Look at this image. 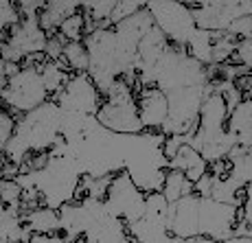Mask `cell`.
Wrapping results in <instances>:
<instances>
[{"mask_svg":"<svg viewBox=\"0 0 252 243\" xmlns=\"http://www.w3.org/2000/svg\"><path fill=\"white\" fill-rule=\"evenodd\" d=\"M18 4V11H20L22 18H37L42 13V9H44V0H20Z\"/></svg>","mask_w":252,"mask_h":243,"instance_id":"obj_32","label":"cell"},{"mask_svg":"<svg viewBox=\"0 0 252 243\" xmlns=\"http://www.w3.org/2000/svg\"><path fill=\"white\" fill-rule=\"evenodd\" d=\"M182 243H217V241L208 239V237H191V239H184Z\"/></svg>","mask_w":252,"mask_h":243,"instance_id":"obj_35","label":"cell"},{"mask_svg":"<svg viewBox=\"0 0 252 243\" xmlns=\"http://www.w3.org/2000/svg\"><path fill=\"white\" fill-rule=\"evenodd\" d=\"M22 221L29 232H37V235L60 232V213L48 206H37L22 213Z\"/></svg>","mask_w":252,"mask_h":243,"instance_id":"obj_18","label":"cell"},{"mask_svg":"<svg viewBox=\"0 0 252 243\" xmlns=\"http://www.w3.org/2000/svg\"><path fill=\"white\" fill-rule=\"evenodd\" d=\"M13 132H16V116L4 108H0V152L4 153V147L9 145Z\"/></svg>","mask_w":252,"mask_h":243,"instance_id":"obj_29","label":"cell"},{"mask_svg":"<svg viewBox=\"0 0 252 243\" xmlns=\"http://www.w3.org/2000/svg\"><path fill=\"white\" fill-rule=\"evenodd\" d=\"M169 169L184 173L193 184H197L208 173V162L202 158V153L197 149H193L187 143L173 153V158H169Z\"/></svg>","mask_w":252,"mask_h":243,"instance_id":"obj_15","label":"cell"},{"mask_svg":"<svg viewBox=\"0 0 252 243\" xmlns=\"http://www.w3.org/2000/svg\"><path fill=\"white\" fill-rule=\"evenodd\" d=\"M9 81V70H7V61L0 57V92L4 90V86H7Z\"/></svg>","mask_w":252,"mask_h":243,"instance_id":"obj_34","label":"cell"},{"mask_svg":"<svg viewBox=\"0 0 252 243\" xmlns=\"http://www.w3.org/2000/svg\"><path fill=\"white\" fill-rule=\"evenodd\" d=\"M77 11H81V2H77V0H55V2L44 4L37 20H40V27L46 35H57L62 24L70 16H75Z\"/></svg>","mask_w":252,"mask_h":243,"instance_id":"obj_16","label":"cell"},{"mask_svg":"<svg viewBox=\"0 0 252 243\" xmlns=\"http://www.w3.org/2000/svg\"><path fill=\"white\" fill-rule=\"evenodd\" d=\"M145 9L149 11L154 20V27L162 31V35L169 40V44L178 48H187L193 33L197 31L193 11L187 2H145Z\"/></svg>","mask_w":252,"mask_h":243,"instance_id":"obj_9","label":"cell"},{"mask_svg":"<svg viewBox=\"0 0 252 243\" xmlns=\"http://www.w3.org/2000/svg\"><path fill=\"white\" fill-rule=\"evenodd\" d=\"M27 243H68L66 237L62 232H53V235H37V232H31Z\"/></svg>","mask_w":252,"mask_h":243,"instance_id":"obj_33","label":"cell"},{"mask_svg":"<svg viewBox=\"0 0 252 243\" xmlns=\"http://www.w3.org/2000/svg\"><path fill=\"white\" fill-rule=\"evenodd\" d=\"M0 204L9 208H20L22 206V186L16 180H0Z\"/></svg>","mask_w":252,"mask_h":243,"instance_id":"obj_26","label":"cell"},{"mask_svg":"<svg viewBox=\"0 0 252 243\" xmlns=\"http://www.w3.org/2000/svg\"><path fill=\"white\" fill-rule=\"evenodd\" d=\"M51 101H55L60 105V110H64V112L96 116L101 103H103V94L94 86V81L90 79L88 72H70L66 86Z\"/></svg>","mask_w":252,"mask_h":243,"instance_id":"obj_12","label":"cell"},{"mask_svg":"<svg viewBox=\"0 0 252 243\" xmlns=\"http://www.w3.org/2000/svg\"><path fill=\"white\" fill-rule=\"evenodd\" d=\"M132 243H182L169 230V202L162 193L145 195V213L140 219L127 223Z\"/></svg>","mask_w":252,"mask_h":243,"instance_id":"obj_7","label":"cell"},{"mask_svg":"<svg viewBox=\"0 0 252 243\" xmlns=\"http://www.w3.org/2000/svg\"><path fill=\"white\" fill-rule=\"evenodd\" d=\"M193 11L195 27L211 33H226L232 22L252 13V0H215V2H187Z\"/></svg>","mask_w":252,"mask_h":243,"instance_id":"obj_10","label":"cell"},{"mask_svg":"<svg viewBox=\"0 0 252 243\" xmlns=\"http://www.w3.org/2000/svg\"><path fill=\"white\" fill-rule=\"evenodd\" d=\"M160 193L169 204H173V202H178V199H182L187 195H193V193H195V184L184 176V173L169 169L167 176H164V184H162Z\"/></svg>","mask_w":252,"mask_h":243,"instance_id":"obj_21","label":"cell"},{"mask_svg":"<svg viewBox=\"0 0 252 243\" xmlns=\"http://www.w3.org/2000/svg\"><path fill=\"white\" fill-rule=\"evenodd\" d=\"M136 105L145 132H160L169 114L167 94L162 90L154 88V86L136 88Z\"/></svg>","mask_w":252,"mask_h":243,"instance_id":"obj_13","label":"cell"},{"mask_svg":"<svg viewBox=\"0 0 252 243\" xmlns=\"http://www.w3.org/2000/svg\"><path fill=\"white\" fill-rule=\"evenodd\" d=\"M208 68L193 60L184 48L169 44V48L160 55L156 68L152 72V86L162 90L164 94L182 88H195V86H208Z\"/></svg>","mask_w":252,"mask_h":243,"instance_id":"obj_4","label":"cell"},{"mask_svg":"<svg viewBox=\"0 0 252 243\" xmlns=\"http://www.w3.org/2000/svg\"><path fill=\"white\" fill-rule=\"evenodd\" d=\"M140 9H145V2H136V0H119L116 2V9L110 18V27H116L119 22L127 20V18L136 16Z\"/></svg>","mask_w":252,"mask_h":243,"instance_id":"obj_28","label":"cell"},{"mask_svg":"<svg viewBox=\"0 0 252 243\" xmlns=\"http://www.w3.org/2000/svg\"><path fill=\"white\" fill-rule=\"evenodd\" d=\"M215 40H217V33L197 29L184 51H187L193 60L200 61L202 66H213V46H215Z\"/></svg>","mask_w":252,"mask_h":243,"instance_id":"obj_20","label":"cell"},{"mask_svg":"<svg viewBox=\"0 0 252 243\" xmlns=\"http://www.w3.org/2000/svg\"><path fill=\"white\" fill-rule=\"evenodd\" d=\"M48 35L42 31L37 18H22L0 37V57L7 64H24L29 57L44 55Z\"/></svg>","mask_w":252,"mask_h":243,"instance_id":"obj_8","label":"cell"},{"mask_svg":"<svg viewBox=\"0 0 252 243\" xmlns=\"http://www.w3.org/2000/svg\"><path fill=\"white\" fill-rule=\"evenodd\" d=\"M37 70H40L42 79H44V86L51 94V99L55 94H60L62 88L66 86L70 77V68L66 66V61H51V60H44L42 64H37Z\"/></svg>","mask_w":252,"mask_h":243,"instance_id":"obj_19","label":"cell"},{"mask_svg":"<svg viewBox=\"0 0 252 243\" xmlns=\"http://www.w3.org/2000/svg\"><path fill=\"white\" fill-rule=\"evenodd\" d=\"M31 232L24 228L22 211L0 204V243H27Z\"/></svg>","mask_w":252,"mask_h":243,"instance_id":"obj_17","label":"cell"},{"mask_svg":"<svg viewBox=\"0 0 252 243\" xmlns=\"http://www.w3.org/2000/svg\"><path fill=\"white\" fill-rule=\"evenodd\" d=\"M235 235L252 239V182L244 188V204L239 208V223H237Z\"/></svg>","mask_w":252,"mask_h":243,"instance_id":"obj_25","label":"cell"},{"mask_svg":"<svg viewBox=\"0 0 252 243\" xmlns=\"http://www.w3.org/2000/svg\"><path fill=\"white\" fill-rule=\"evenodd\" d=\"M46 101H51V94L35 66H22L18 72H13L4 90L0 92V108L11 112L13 116L29 114Z\"/></svg>","mask_w":252,"mask_h":243,"instance_id":"obj_6","label":"cell"},{"mask_svg":"<svg viewBox=\"0 0 252 243\" xmlns=\"http://www.w3.org/2000/svg\"><path fill=\"white\" fill-rule=\"evenodd\" d=\"M103 202L108 213H112L114 217L123 219L125 223H134L145 213V193L132 182L127 171L112 176Z\"/></svg>","mask_w":252,"mask_h":243,"instance_id":"obj_11","label":"cell"},{"mask_svg":"<svg viewBox=\"0 0 252 243\" xmlns=\"http://www.w3.org/2000/svg\"><path fill=\"white\" fill-rule=\"evenodd\" d=\"M20 20H22V16L18 11V4L11 2V0H0V37L11 27H16Z\"/></svg>","mask_w":252,"mask_h":243,"instance_id":"obj_27","label":"cell"},{"mask_svg":"<svg viewBox=\"0 0 252 243\" xmlns=\"http://www.w3.org/2000/svg\"><path fill=\"white\" fill-rule=\"evenodd\" d=\"M237 37L230 33H217L215 46H213V66H224L230 64V60L235 57V48H237Z\"/></svg>","mask_w":252,"mask_h":243,"instance_id":"obj_23","label":"cell"},{"mask_svg":"<svg viewBox=\"0 0 252 243\" xmlns=\"http://www.w3.org/2000/svg\"><path fill=\"white\" fill-rule=\"evenodd\" d=\"M86 18L81 11H77L75 16H70L68 20L60 27V31H57V35L62 37L64 42H81L86 37Z\"/></svg>","mask_w":252,"mask_h":243,"instance_id":"obj_24","label":"cell"},{"mask_svg":"<svg viewBox=\"0 0 252 243\" xmlns=\"http://www.w3.org/2000/svg\"><path fill=\"white\" fill-rule=\"evenodd\" d=\"M239 208L217 202L208 195H187L169 204V230L180 241L191 237H208L217 243L235 235Z\"/></svg>","mask_w":252,"mask_h":243,"instance_id":"obj_1","label":"cell"},{"mask_svg":"<svg viewBox=\"0 0 252 243\" xmlns=\"http://www.w3.org/2000/svg\"><path fill=\"white\" fill-rule=\"evenodd\" d=\"M0 180H2V178H0Z\"/></svg>","mask_w":252,"mask_h":243,"instance_id":"obj_36","label":"cell"},{"mask_svg":"<svg viewBox=\"0 0 252 243\" xmlns=\"http://www.w3.org/2000/svg\"><path fill=\"white\" fill-rule=\"evenodd\" d=\"M60 127L62 110L55 101H46L44 105L20 116V121H16V132L4 147L7 162L22 167L31 155L48 153L60 140Z\"/></svg>","mask_w":252,"mask_h":243,"instance_id":"obj_2","label":"cell"},{"mask_svg":"<svg viewBox=\"0 0 252 243\" xmlns=\"http://www.w3.org/2000/svg\"><path fill=\"white\" fill-rule=\"evenodd\" d=\"M230 64L244 66L248 72H252V44H250V42H244V40L237 42L235 57L230 60Z\"/></svg>","mask_w":252,"mask_h":243,"instance_id":"obj_30","label":"cell"},{"mask_svg":"<svg viewBox=\"0 0 252 243\" xmlns=\"http://www.w3.org/2000/svg\"><path fill=\"white\" fill-rule=\"evenodd\" d=\"M226 129H228L235 147L252 153V99H244L230 112Z\"/></svg>","mask_w":252,"mask_h":243,"instance_id":"obj_14","label":"cell"},{"mask_svg":"<svg viewBox=\"0 0 252 243\" xmlns=\"http://www.w3.org/2000/svg\"><path fill=\"white\" fill-rule=\"evenodd\" d=\"M226 121H228V108H226L224 96L220 92L211 90L206 94L204 103H202L197 129L193 138L189 140V145L197 149L208 164L226 160L228 153L235 149V143H232L228 129H226Z\"/></svg>","mask_w":252,"mask_h":243,"instance_id":"obj_3","label":"cell"},{"mask_svg":"<svg viewBox=\"0 0 252 243\" xmlns=\"http://www.w3.org/2000/svg\"><path fill=\"white\" fill-rule=\"evenodd\" d=\"M96 121L114 134H123V136L143 134L145 129L138 116L136 88L123 79L116 81V86L110 90V94L103 96V103L96 112Z\"/></svg>","mask_w":252,"mask_h":243,"instance_id":"obj_5","label":"cell"},{"mask_svg":"<svg viewBox=\"0 0 252 243\" xmlns=\"http://www.w3.org/2000/svg\"><path fill=\"white\" fill-rule=\"evenodd\" d=\"M226 33H230V35H235L237 40H244V42H250L252 44V13L246 18H241V20L232 22L230 29Z\"/></svg>","mask_w":252,"mask_h":243,"instance_id":"obj_31","label":"cell"},{"mask_svg":"<svg viewBox=\"0 0 252 243\" xmlns=\"http://www.w3.org/2000/svg\"><path fill=\"white\" fill-rule=\"evenodd\" d=\"M64 61L70 68V72H88L90 60H88V48L84 40L81 42H66L64 44Z\"/></svg>","mask_w":252,"mask_h":243,"instance_id":"obj_22","label":"cell"}]
</instances>
